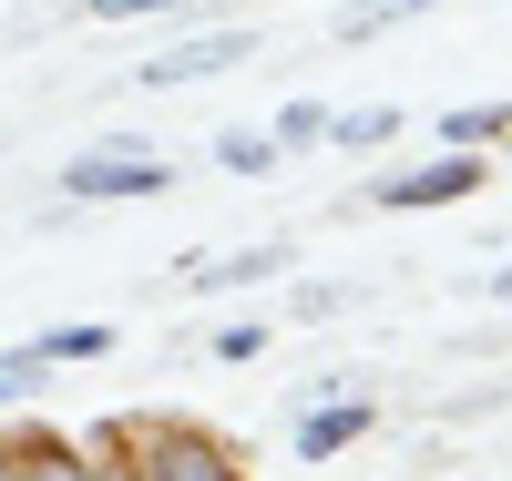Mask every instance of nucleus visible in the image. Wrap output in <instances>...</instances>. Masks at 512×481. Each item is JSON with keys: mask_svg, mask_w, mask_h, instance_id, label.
Segmentation results:
<instances>
[{"mask_svg": "<svg viewBox=\"0 0 512 481\" xmlns=\"http://www.w3.org/2000/svg\"><path fill=\"white\" fill-rule=\"evenodd\" d=\"M164 185H175V174H164L154 154H82L72 174H62V195H82V205H134V195H164Z\"/></svg>", "mask_w": 512, "mask_h": 481, "instance_id": "obj_1", "label": "nucleus"}, {"mask_svg": "<svg viewBox=\"0 0 512 481\" xmlns=\"http://www.w3.org/2000/svg\"><path fill=\"white\" fill-rule=\"evenodd\" d=\"M134 481H236V461L205 441V430H144Z\"/></svg>", "mask_w": 512, "mask_h": 481, "instance_id": "obj_2", "label": "nucleus"}, {"mask_svg": "<svg viewBox=\"0 0 512 481\" xmlns=\"http://www.w3.org/2000/svg\"><path fill=\"white\" fill-rule=\"evenodd\" d=\"M482 185V164L472 154H441V164H420V174H390V185H379V205H461V195H472Z\"/></svg>", "mask_w": 512, "mask_h": 481, "instance_id": "obj_3", "label": "nucleus"}, {"mask_svg": "<svg viewBox=\"0 0 512 481\" xmlns=\"http://www.w3.org/2000/svg\"><path fill=\"white\" fill-rule=\"evenodd\" d=\"M256 52V31H205V41H175V52H154L144 62V82H205V72H226V62H246Z\"/></svg>", "mask_w": 512, "mask_h": 481, "instance_id": "obj_4", "label": "nucleus"}, {"mask_svg": "<svg viewBox=\"0 0 512 481\" xmlns=\"http://www.w3.org/2000/svg\"><path fill=\"white\" fill-rule=\"evenodd\" d=\"M0 471H11V481H123V471H103V461H72V451H52V441H31V430H0Z\"/></svg>", "mask_w": 512, "mask_h": 481, "instance_id": "obj_5", "label": "nucleus"}, {"mask_svg": "<svg viewBox=\"0 0 512 481\" xmlns=\"http://www.w3.org/2000/svg\"><path fill=\"white\" fill-rule=\"evenodd\" d=\"M359 430H369V400H349V410H308V430H297V461H328V451H349L359 441Z\"/></svg>", "mask_w": 512, "mask_h": 481, "instance_id": "obj_6", "label": "nucleus"}, {"mask_svg": "<svg viewBox=\"0 0 512 481\" xmlns=\"http://www.w3.org/2000/svg\"><path fill=\"white\" fill-rule=\"evenodd\" d=\"M277 267H287V246H236V256H216V267H195V287H256Z\"/></svg>", "mask_w": 512, "mask_h": 481, "instance_id": "obj_7", "label": "nucleus"}, {"mask_svg": "<svg viewBox=\"0 0 512 481\" xmlns=\"http://www.w3.org/2000/svg\"><path fill=\"white\" fill-rule=\"evenodd\" d=\"M410 11H431V0H349V21H338V41H369V31H390Z\"/></svg>", "mask_w": 512, "mask_h": 481, "instance_id": "obj_8", "label": "nucleus"}, {"mask_svg": "<svg viewBox=\"0 0 512 481\" xmlns=\"http://www.w3.org/2000/svg\"><path fill=\"white\" fill-rule=\"evenodd\" d=\"M502 123H512V103H461V113H451V144H492Z\"/></svg>", "mask_w": 512, "mask_h": 481, "instance_id": "obj_9", "label": "nucleus"}, {"mask_svg": "<svg viewBox=\"0 0 512 481\" xmlns=\"http://www.w3.org/2000/svg\"><path fill=\"white\" fill-rule=\"evenodd\" d=\"M103 348H113V328H52L41 359H103Z\"/></svg>", "mask_w": 512, "mask_h": 481, "instance_id": "obj_10", "label": "nucleus"}, {"mask_svg": "<svg viewBox=\"0 0 512 481\" xmlns=\"http://www.w3.org/2000/svg\"><path fill=\"white\" fill-rule=\"evenodd\" d=\"M390 123H400L390 103H369V113H349V123H338V144H379V134H390Z\"/></svg>", "mask_w": 512, "mask_h": 481, "instance_id": "obj_11", "label": "nucleus"}, {"mask_svg": "<svg viewBox=\"0 0 512 481\" xmlns=\"http://www.w3.org/2000/svg\"><path fill=\"white\" fill-rule=\"evenodd\" d=\"M134 11H185V0H93V21H134Z\"/></svg>", "mask_w": 512, "mask_h": 481, "instance_id": "obj_12", "label": "nucleus"}, {"mask_svg": "<svg viewBox=\"0 0 512 481\" xmlns=\"http://www.w3.org/2000/svg\"><path fill=\"white\" fill-rule=\"evenodd\" d=\"M492 287H502V297H512V267H502V277H492Z\"/></svg>", "mask_w": 512, "mask_h": 481, "instance_id": "obj_13", "label": "nucleus"}]
</instances>
